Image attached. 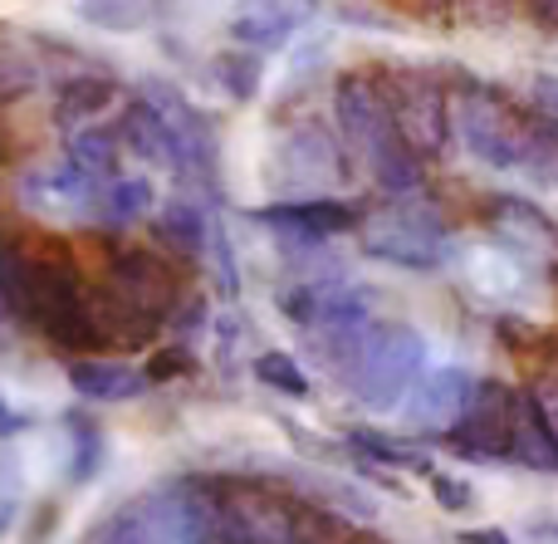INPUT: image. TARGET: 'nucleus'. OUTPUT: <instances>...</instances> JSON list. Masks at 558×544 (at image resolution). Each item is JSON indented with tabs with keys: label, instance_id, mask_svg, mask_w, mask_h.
<instances>
[{
	"label": "nucleus",
	"instance_id": "ddd939ff",
	"mask_svg": "<svg viewBox=\"0 0 558 544\" xmlns=\"http://www.w3.org/2000/svg\"><path fill=\"white\" fill-rule=\"evenodd\" d=\"M465 128V143H471V153L481 157L485 167H514V157H520V147H514V137L505 133L495 118H481V113H465L461 118Z\"/></svg>",
	"mask_w": 558,
	"mask_h": 544
},
{
	"label": "nucleus",
	"instance_id": "0eeeda50",
	"mask_svg": "<svg viewBox=\"0 0 558 544\" xmlns=\"http://www.w3.org/2000/svg\"><path fill=\"white\" fill-rule=\"evenodd\" d=\"M495 231L524 265H558V226L524 202H495Z\"/></svg>",
	"mask_w": 558,
	"mask_h": 544
},
{
	"label": "nucleus",
	"instance_id": "412c9836",
	"mask_svg": "<svg viewBox=\"0 0 558 544\" xmlns=\"http://www.w3.org/2000/svg\"><path fill=\"white\" fill-rule=\"evenodd\" d=\"M192 353L186 349H162L153 353V363H147V383H167V378H182V373H192Z\"/></svg>",
	"mask_w": 558,
	"mask_h": 544
},
{
	"label": "nucleus",
	"instance_id": "9d476101",
	"mask_svg": "<svg viewBox=\"0 0 558 544\" xmlns=\"http://www.w3.org/2000/svg\"><path fill=\"white\" fill-rule=\"evenodd\" d=\"M69 383L94 402H123L147 388V373H133L128 363H69Z\"/></svg>",
	"mask_w": 558,
	"mask_h": 544
},
{
	"label": "nucleus",
	"instance_id": "423d86ee",
	"mask_svg": "<svg viewBox=\"0 0 558 544\" xmlns=\"http://www.w3.org/2000/svg\"><path fill=\"white\" fill-rule=\"evenodd\" d=\"M260 221H270L284 231V241H294L299 251H314L328 235H343L363 221V211L348 202H294V206H270L260 211Z\"/></svg>",
	"mask_w": 558,
	"mask_h": 544
},
{
	"label": "nucleus",
	"instance_id": "393cba45",
	"mask_svg": "<svg viewBox=\"0 0 558 544\" xmlns=\"http://www.w3.org/2000/svg\"><path fill=\"white\" fill-rule=\"evenodd\" d=\"M367 544H373V540H367Z\"/></svg>",
	"mask_w": 558,
	"mask_h": 544
},
{
	"label": "nucleus",
	"instance_id": "2eb2a0df",
	"mask_svg": "<svg viewBox=\"0 0 558 544\" xmlns=\"http://www.w3.org/2000/svg\"><path fill=\"white\" fill-rule=\"evenodd\" d=\"M113 98V84L108 78H74V84L64 88V98H59V123H69V118H88V113H98V108Z\"/></svg>",
	"mask_w": 558,
	"mask_h": 544
},
{
	"label": "nucleus",
	"instance_id": "1a4fd4ad",
	"mask_svg": "<svg viewBox=\"0 0 558 544\" xmlns=\"http://www.w3.org/2000/svg\"><path fill=\"white\" fill-rule=\"evenodd\" d=\"M343 442H348V451H357L363 461H377V467H387V471L432 476V451L407 437H392V432H377V427H353Z\"/></svg>",
	"mask_w": 558,
	"mask_h": 544
},
{
	"label": "nucleus",
	"instance_id": "6e6552de",
	"mask_svg": "<svg viewBox=\"0 0 558 544\" xmlns=\"http://www.w3.org/2000/svg\"><path fill=\"white\" fill-rule=\"evenodd\" d=\"M510 461L524 471H558V437L544 422L534 392H514V432H510Z\"/></svg>",
	"mask_w": 558,
	"mask_h": 544
},
{
	"label": "nucleus",
	"instance_id": "4468645a",
	"mask_svg": "<svg viewBox=\"0 0 558 544\" xmlns=\"http://www.w3.org/2000/svg\"><path fill=\"white\" fill-rule=\"evenodd\" d=\"M255 378H260L265 388L284 392V398H308V378H304L294 353H279V349L260 353V359H255Z\"/></svg>",
	"mask_w": 558,
	"mask_h": 544
},
{
	"label": "nucleus",
	"instance_id": "dca6fc26",
	"mask_svg": "<svg viewBox=\"0 0 558 544\" xmlns=\"http://www.w3.org/2000/svg\"><path fill=\"white\" fill-rule=\"evenodd\" d=\"M147 206H153V182L128 177V182H118L113 192H108V221L128 226V221H137V216H147Z\"/></svg>",
	"mask_w": 558,
	"mask_h": 544
},
{
	"label": "nucleus",
	"instance_id": "39448f33",
	"mask_svg": "<svg viewBox=\"0 0 558 544\" xmlns=\"http://www.w3.org/2000/svg\"><path fill=\"white\" fill-rule=\"evenodd\" d=\"M113 290L123 294L133 310L143 314H167L177 300V270L153 251H123L113 255Z\"/></svg>",
	"mask_w": 558,
	"mask_h": 544
},
{
	"label": "nucleus",
	"instance_id": "a211bd4d",
	"mask_svg": "<svg viewBox=\"0 0 558 544\" xmlns=\"http://www.w3.org/2000/svg\"><path fill=\"white\" fill-rule=\"evenodd\" d=\"M113 133H74V143H69V157L74 162H84L88 172H104V167H113Z\"/></svg>",
	"mask_w": 558,
	"mask_h": 544
},
{
	"label": "nucleus",
	"instance_id": "f3484780",
	"mask_svg": "<svg viewBox=\"0 0 558 544\" xmlns=\"http://www.w3.org/2000/svg\"><path fill=\"white\" fill-rule=\"evenodd\" d=\"M78 15L104 29H137L143 25V0H78Z\"/></svg>",
	"mask_w": 558,
	"mask_h": 544
},
{
	"label": "nucleus",
	"instance_id": "4be33fe9",
	"mask_svg": "<svg viewBox=\"0 0 558 544\" xmlns=\"http://www.w3.org/2000/svg\"><path fill=\"white\" fill-rule=\"evenodd\" d=\"M98 544H167V540L153 525H143V520H123V525H108Z\"/></svg>",
	"mask_w": 558,
	"mask_h": 544
},
{
	"label": "nucleus",
	"instance_id": "b1692460",
	"mask_svg": "<svg viewBox=\"0 0 558 544\" xmlns=\"http://www.w3.org/2000/svg\"><path fill=\"white\" fill-rule=\"evenodd\" d=\"M461 544H514L510 535H505V530H465V535H461Z\"/></svg>",
	"mask_w": 558,
	"mask_h": 544
},
{
	"label": "nucleus",
	"instance_id": "f257e3e1",
	"mask_svg": "<svg viewBox=\"0 0 558 544\" xmlns=\"http://www.w3.org/2000/svg\"><path fill=\"white\" fill-rule=\"evenodd\" d=\"M426 373V339L412 324H387L373 319L348 363L338 368V383L363 412H397L402 398L416 388Z\"/></svg>",
	"mask_w": 558,
	"mask_h": 544
},
{
	"label": "nucleus",
	"instance_id": "20e7f679",
	"mask_svg": "<svg viewBox=\"0 0 558 544\" xmlns=\"http://www.w3.org/2000/svg\"><path fill=\"white\" fill-rule=\"evenodd\" d=\"M471 388L475 378L465 368H436V373H422L416 388L402 398V422L422 437H446V432L461 422L465 402H471Z\"/></svg>",
	"mask_w": 558,
	"mask_h": 544
},
{
	"label": "nucleus",
	"instance_id": "6ab92c4d",
	"mask_svg": "<svg viewBox=\"0 0 558 544\" xmlns=\"http://www.w3.org/2000/svg\"><path fill=\"white\" fill-rule=\"evenodd\" d=\"M432 496L441 510H471L475 506V491L465 486L461 476H446V471H432Z\"/></svg>",
	"mask_w": 558,
	"mask_h": 544
},
{
	"label": "nucleus",
	"instance_id": "f03ea898",
	"mask_svg": "<svg viewBox=\"0 0 558 544\" xmlns=\"http://www.w3.org/2000/svg\"><path fill=\"white\" fill-rule=\"evenodd\" d=\"M514 392L510 383L485 378L471 388L461 422L446 432L451 451H461L465 461H510V432H514Z\"/></svg>",
	"mask_w": 558,
	"mask_h": 544
},
{
	"label": "nucleus",
	"instance_id": "aec40b11",
	"mask_svg": "<svg viewBox=\"0 0 558 544\" xmlns=\"http://www.w3.org/2000/svg\"><path fill=\"white\" fill-rule=\"evenodd\" d=\"M530 172H534V182H544V186H554L558 192V137H534Z\"/></svg>",
	"mask_w": 558,
	"mask_h": 544
},
{
	"label": "nucleus",
	"instance_id": "5701e85b",
	"mask_svg": "<svg viewBox=\"0 0 558 544\" xmlns=\"http://www.w3.org/2000/svg\"><path fill=\"white\" fill-rule=\"evenodd\" d=\"M534 402H539L544 422H549V427H554V437H558V373H544V378H539V388H534Z\"/></svg>",
	"mask_w": 558,
	"mask_h": 544
},
{
	"label": "nucleus",
	"instance_id": "7ed1b4c3",
	"mask_svg": "<svg viewBox=\"0 0 558 544\" xmlns=\"http://www.w3.org/2000/svg\"><path fill=\"white\" fill-rule=\"evenodd\" d=\"M363 251L383 265H397V270H436L446 261V231L422 206L416 211L397 206L363 231Z\"/></svg>",
	"mask_w": 558,
	"mask_h": 544
},
{
	"label": "nucleus",
	"instance_id": "9b49d317",
	"mask_svg": "<svg viewBox=\"0 0 558 544\" xmlns=\"http://www.w3.org/2000/svg\"><path fill=\"white\" fill-rule=\"evenodd\" d=\"M289 544H363V535L348 530L333 510L294 506L289 510Z\"/></svg>",
	"mask_w": 558,
	"mask_h": 544
},
{
	"label": "nucleus",
	"instance_id": "f8f14e48",
	"mask_svg": "<svg viewBox=\"0 0 558 544\" xmlns=\"http://www.w3.org/2000/svg\"><path fill=\"white\" fill-rule=\"evenodd\" d=\"M157 235H162L172 251L196 255V251L206 245V216H202V206H192V202H167L162 216H157Z\"/></svg>",
	"mask_w": 558,
	"mask_h": 544
}]
</instances>
